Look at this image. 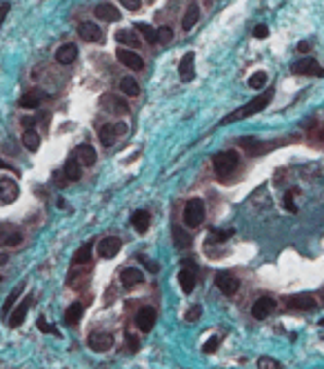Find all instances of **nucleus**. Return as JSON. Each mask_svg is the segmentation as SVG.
Instances as JSON below:
<instances>
[{
	"label": "nucleus",
	"instance_id": "nucleus-30",
	"mask_svg": "<svg viewBox=\"0 0 324 369\" xmlns=\"http://www.w3.org/2000/svg\"><path fill=\"white\" fill-rule=\"evenodd\" d=\"M115 138H118V133H115V127L113 124H105V127L100 129V142L105 147H111L115 142Z\"/></svg>",
	"mask_w": 324,
	"mask_h": 369
},
{
	"label": "nucleus",
	"instance_id": "nucleus-32",
	"mask_svg": "<svg viewBox=\"0 0 324 369\" xmlns=\"http://www.w3.org/2000/svg\"><path fill=\"white\" fill-rule=\"evenodd\" d=\"M82 318V305L80 302H73V305H69V309H67V314H65V320L69 325H75L78 320Z\"/></svg>",
	"mask_w": 324,
	"mask_h": 369
},
{
	"label": "nucleus",
	"instance_id": "nucleus-40",
	"mask_svg": "<svg viewBox=\"0 0 324 369\" xmlns=\"http://www.w3.org/2000/svg\"><path fill=\"white\" fill-rule=\"evenodd\" d=\"M138 260H140L142 265L146 267V271H151V274H158V262H155V260H151V258H146V256H138Z\"/></svg>",
	"mask_w": 324,
	"mask_h": 369
},
{
	"label": "nucleus",
	"instance_id": "nucleus-54",
	"mask_svg": "<svg viewBox=\"0 0 324 369\" xmlns=\"http://www.w3.org/2000/svg\"><path fill=\"white\" fill-rule=\"evenodd\" d=\"M7 262H9V256L7 253H0V265H7Z\"/></svg>",
	"mask_w": 324,
	"mask_h": 369
},
{
	"label": "nucleus",
	"instance_id": "nucleus-23",
	"mask_svg": "<svg viewBox=\"0 0 324 369\" xmlns=\"http://www.w3.org/2000/svg\"><path fill=\"white\" fill-rule=\"evenodd\" d=\"M65 176H67V180H80V178H82V164L78 163V158H75V156L67 160Z\"/></svg>",
	"mask_w": 324,
	"mask_h": 369
},
{
	"label": "nucleus",
	"instance_id": "nucleus-20",
	"mask_svg": "<svg viewBox=\"0 0 324 369\" xmlns=\"http://www.w3.org/2000/svg\"><path fill=\"white\" fill-rule=\"evenodd\" d=\"M75 58H78V47H75V44H62L56 51V60L60 62V65H71Z\"/></svg>",
	"mask_w": 324,
	"mask_h": 369
},
{
	"label": "nucleus",
	"instance_id": "nucleus-38",
	"mask_svg": "<svg viewBox=\"0 0 324 369\" xmlns=\"http://www.w3.org/2000/svg\"><path fill=\"white\" fill-rule=\"evenodd\" d=\"M257 369H280V363L275 358H271V356H262L257 360Z\"/></svg>",
	"mask_w": 324,
	"mask_h": 369
},
{
	"label": "nucleus",
	"instance_id": "nucleus-43",
	"mask_svg": "<svg viewBox=\"0 0 324 369\" xmlns=\"http://www.w3.org/2000/svg\"><path fill=\"white\" fill-rule=\"evenodd\" d=\"M284 207H287V209H288V211H291V213H295V211H297L295 203H293V194H291V191H288V194L284 196Z\"/></svg>",
	"mask_w": 324,
	"mask_h": 369
},
{
	"label": "nucleus",
	"instance_id": "nucleus-13",
	"mask_svg": "<svg viewBox=\"0 0 324 369\" xmlns=\"http://www.w3.org/2000/svg\"><path fill=\"white\" fill-rule=\"evenodd\" d=\"M18 194H20V189H18L16 180H11V178H0V200H2V203H13V200L18 198Z\"/></svg>",
	"mask_w": 324,
	"mask_h": 369
},
{
	"label": "nucleus",
	"instance_id": "nucleus-48",
	"mask_svg": "<svg viewBox=\"0 0 324 369\" xmlns=\"http://www.w3.org/2000/svg\"><path fill=\"white\" fill-rule=\"evenodd\" d=\"M127 342H129V349H131V351H138V338L133 336L131 331H127Z\"/></svg>",
	"mask_w": 324,
	"mask_h": 369
},
{
	"label": "nucleus",
	"instance_id": "nucleus-39",
	"mask_svg": "<svg viewBox=\"0 0 324 369\" xmlns=\"http://www.w3.org/2000/svg\"><path fill=\"white\" fill-rule=\"evenodd\" d=\"M171 38H173V31H171V27H160L158 29V42H171Z\"/></svg>",
	"mask_w": 324,
	"mask_h": 369
},
{
	"label": "nucleus",
	"instance_id": "nucleus-4",
	"mask_svg": "<svg viewBox=\"0 0 324 369\" xmlns=\"http://www.w3.org/2000/svg\"><path fill=\"white\" fill-rule=\"evenodd\" d=\"M120 247H122V240L115 238V236H107V238H102L100 243H98V253H100L102 258H107V260H111V258L118 256Z\"/></svg>",
	"mask_w": 324,
	"mask_h": 369
},
{
	"label": "nucleus",
	"instance_id": "nucleus-33",
	"mask_svg": "<svg viewBox=\"0 0 324 369\" xmlns=\"http://www.w3.org/2000/svg\"><path fill=\"white\" fill-rule=\"evenodd\" d=\"M89 260H91V245H82L73 253V265H87Z\"/></svg>",
	"mask_w": 324,
	"mask_h": 369
},
{
	"label": "nucleus",
	"instance_id": "nucleus-37",
	"mask_svg": "<svg viewBox=\"0 0 324 369\" xmlns=\"http://www.w3.org/2000/svg\"><path fill=\"white\" fill-rule=\"evenodd\" d=\"M38 105H40V96H38V93H25V96L20 98V107H22V109H36Z\"/></svg>",
	"mask_w": 324,
	"mask_h": 369
},
{
	"label": "nucleus",
	"instance_id": "nucleus-1",
	"mask_svg": "<svg viewBox=\"0 0 324 369\" xmlns=\"http://www.w3.org/2000/svg\"><path fill=\"white\" fill-rule=\"evenodd\" d=\"M271 98H273V89H269V91H264V93H262V96L253 98L251 102H247V105H244V107H240V109H235L233 114L224 116V118L220 120V124H231V123H238V120L249 118V116L257 114V111H262L266 105H269V102H271Z\"/></svg>",
	"mask_w": 324,
	"mask_h": 369
},
{
	"label": "nucleus",
	"instance_id": "nucleus-42",
	"mask_svg": "<svg viewBox=\"0 0 324 369\" xmlns=\"http://www.w3.org/2000/svg\"><path fill=\"white\" fill-rule=\"evenodd\" d=\"M20 243H22V234H20V231H11V234H9L7 245H9V247H16V245H20Z\"/></svg>",
	"mask_w": 324,
	"mask_h": 369
},
{
	"label": "nucleus",
	"instance_id": "nucleus-11",
	"mask_svg": "<svg viewBox=\"0 0 324 369\" xmlns=\"http://www.w3.org/2000/svg\"><path fill=\"white\" fill-rule=\"evenodd\" d=\"M287 307L295 311H311V309H315V300L309 293H295V296L287 298Z\"/></svg>",
	"mask_w": 324,
	"mask_h": 369
},
{
	"label": "nucleus",
	"instance_id": "nucleus-35",
	"mask_svg": "<svg viewBox=\"0 0 324 369\" xmlns=\"http://www.w3.org/2000/svg\"><path fill=\"white\" fill-rule=\"evenodd\" d=\"M266 82H269V76H266V71H255V74L249 78V87H251V89H262Z\"/></svg>",
	"mask_w": 324,
	"mask_h": 369
},
{
	"label": "nucleus",
	"instance_id": "nucleus-25",
	"mask_svg": "<svg viewBox=\"0 0 324 369\" xmlns=\"http://www.w3.org/2000/svg\"><path fill=\"white\" fill-rule=\"evenodd\" d=\"M115 40L118 42H122V44H127V47H140V38H138L133 31H129V29H120L118 34H115Z\"/></svg>",
	"mask_w": 324,
	"mask_h": 369
},
{
	"label": "nucleus",
	"instance_id": "nucleus-28",
	"mask_svg": "<svg viewBox=\"0 0 324 369\" xmlns=\"http://www.w3.org/2000/svg\"><path fill=\"white\" fill-rule=\"evenodd\" d=\"M198 18H200V9H198V4H189V9H186V13H184V18H182V27H184L186 31L191 29V27L198 22Z\"/></svg>",
	"mask_w": 324,
	"mask_h": 369
},
{
	"label": "nucleus",
	"instance_id": "nucleus-24",
	"mask_svg": "<svg viewBox=\"0 0 324 369\" xmlns=\"http://www.w3.org/2000/svg\"><path fill=\"white\" fill-rule=\"evenodd\" d=\"M240 145L242 147H247V151L251 156H255V154H264L266 151V145L264 142H260V140H255V138H240Z\"/></svg>",
	"mask_w": 324,
	"mask_h": 369
},
{
	"label": "nucleus",
	"instance_id": "nucleus-41",
	"mask_svg": "<svg viewBox=\"0 0 324 369\" xmlns=\"http://www.w3.org/2000/svg\"><path fill=\"white\" fill-rule=\"evenodd\" d=\"M38 327H40V331H42V333H51V331H53V333L58 336V331L47 323V318H44V316H40V318H38Z\"/></svg>",
	"mask_w": 324,
	"mask_h": 369
},
{
	"label": "nucleus",
	"instance_id": "nucleus-49",
	"mask_svg": "<svg viewBox=\"0 0 324 369\" xmlns=\"http://www.w3.org/2000/svg\"><path fill=\"white\" fill-rule=\"evenodd\" d=\"M311 49H313V42H309V40H302V42L297 44V51L300 53H309Z\"/></svg>",
	"mask_w": 324,
	"mask_h": 369
},
{
	"label": "nucleus",
	"instance_id": "nucleus-10",
	"mask_svg": "<svg viewBox=\"0 0 324 369\" xmlns=\"http://www.w3.org/2000/svg\"><path fill=\"white\" fill-rule=\"evenodd\" d=\"M136 325L142 333H149L155 325V309L153 307H142L136 316Z\"/></svg>",
	"mask_w": 324,
	"mask_h": 369
},
{
	"label": "nucleus",
	"instance_id": "nucleus-17",
	"mask_svg": "<svg viewBox=\"0 0 324 369\" xmlns=\"http://www.w3.org/2000/svg\"><path fill=\"white\" fill-rule=\"evenodd\" d=\"M96 16L100 18V20H105V22H118L120 20L118 7H113V4H109V2L98 4V7H96Z\"/></svg>",
	"mask_w": 324,
	"mask_h": 369
},
{
	"label": "nucleus",
	"instance_id": "nucleus-6",
	"mask_svg": "<svg viewBox=\"0 0 324 369\" xmlns=\"http://www.w3.org/2000/svg\"><path fill=\"white\" fill-rule=\"evenodd\" d=\"M293 74H304V76H324V69L318 65V60L313 58H304V60H297L291 65Z\"/></svg>",
	"mask_w": 324,
	"mask_h": 369
},
{
	"label": "nucleus",
	"instance_id": "nucleus-34",
	"mask_svg": "<svg viewBox=\"0 0 324 369\" xmlns=\"http://www.w3.org/2000/svg\"><path fill=\"white\" fill-rule=\"evenodd\" d=\"M107 105L111 107L113 114H127V111H129V105L118 96H109V98H107Z\"/></svg>",
	"mask_w": 324,
	"mask_h": 369
},
{
	"label": "nucleus",
	"instance_id": "nucleus-12",
	"mask_svg": "<svg viewBox=\"0 0 324 369\" xmlns=\"http://www.w3.org/2000/svg\"><path fill=\"white\" fill-rule=\"evenodd\" d=\"M115 56H118V60L122 62L124 67H129V69H133V71H138V69H142V67H144L142 58L138 56L136 51H131V49H122V47H120L118 51H115Z\"/></svg>",
	"mask_w": 324,
	"mask_h": 369
},
{
	"label": "nucleus",
	"instance_id": "nucleus-31",
	"mask_svg": "<svg viewBox=\"0 0 324 369\" xmlns=\"http://www.w3.org/2000/svg\"><path fill=\"white\" fill-rule=\"evenodd\" d=\"M136 29L140 31L142 36H144V40H146V42H151V44H153V42H158V29H153V27H151V25H146V22H138V25H136Z\"/></svg>",
	"mask_w": 324,
	"mask_h": 369
},
{
	"label": "nucleus",
	"instance_id": "nucleus-16",
	"mask_svg": "<svg viewBox=\"0 0 324 369\" xmlns=\"http://www.w3.org/2000/svg\"><path fill=\"white\" fill-rule=\"evenodd\" d=\"M75 158H78V163L82 164V167H91V164H96L98 156L91 145H80L78 149H75Z\"/></svg>",
	"mask_w": 324,
	"mask_h": 369
},
{
	"label": "nucleus",
	"instance_id": "nucleus-21",
	"mask_svg": "<svg viewBox=\"0 0 324 369\" xmlns=\"http://www.w3.org/2000/svg\"><path fill=\"white\" fill-rule=\"evenodd\" d=\"M178 283H180L182 291L184 293H193L195 289V274L191 269H182L180 274H178Z\"/></svg>",
	"mask_w": 324,
	"mask_h": 369
},
{
	"label": "nucleus",
	"instance_id": "nucleus-44",
	"mask_svg": "<svg viewBox=\"0 0 324 369\" xmlns=\"http://www.w3.org/2000/svg\"><path fill=\"white\" fill-rule=\"evenodd\" d=\"M253 36H255V38H266V36H269V27H266V25H255Z\"/></svg>",
	"mask_w": 324,
	"mask_h": 369
},
{
	"label": "nucleus",
	"instance_id": "nucleus-9",
	"mask_svg": "<svg viewBox=\"0 0 324 369\" xmlns=\"http://www.w3.org/2000/svg\"><path fill=\"white\" fill-rule=\"evenodd\" d=\"M78 36L82 40H87V42H100L102 40V29L100 25H96V22H80L78 25Z\"/></svg>",
	"mask_w": 324,
	"mask_h": 369
},
{
	"label": "nucleus",
	"instance_id": "nucleus-3",
	"mask_svg": "<svg viewBox=\"0 0 324 369\" xmlns=\"http://www.w3.org/2000/svg\"><path fill=\"white\" fill-rule=\"evenodd\" d=\"M182 220L186 227H200L204 220V203L200 198H191L184 205V213H182Z\"/></svg>",
	"mask_w": 324,
	"mask_h": 369
},
{
	"label": "nucleus",
	"instance_id": "nucleus-29",
	"mask_svg": "<svg viewBox=\"0 0 324 369\" xmlns=\"http://www.w3.org/2000/svg\"><path fill=\"white\" fill-rule=\"evenodd\" d=\"M22 145L27 147V149H31V151H36L40 147V136H38V131H34V129H27L25 133H22Z\"/></svg>",
	"mask_w": 324,
	"mask_h": 369
},
{
	"label": "nucleus",
	"instance_id": "nucleus-5",
	"mask_svg": "<svg viewBox=\"0 0 324 369\" xmlns=\"http://www.w3.org/2000/svg\"><path fill=\"white\" fill-rule=\"evenodd\" d=\"M113 347V336L111 333H105V331H96L89 336V349L91 351H98V354H105Z\"/></svg>",
	"mask_w": 324,
	"mask_h": 369
},
{
	"label": "nucleus",
	"instance_id": "nucleus-55",
	"mask_svg": "<svg viewBox=\"0 0 324 369\" xmlns=\"http://www.w3.org/2000/svg\"><path fill=\"white\" fill-rule=\"evenodd\" d=\"M4 167H7V164H4V163H2V158H0V169H4Z\"/></svg>",
	"mask_w": 324,
	"mask_h": 369
},
{
	"label": "nucleus",
	"instance_id": "nucleus-56",
	"mask_svg": "<svg viewBox=\"0 0 324 369\" xmlns=\"http://www.w3.org/2000/svg\"><path fill=\"white\" fill-rule=\"evenodd\" d=\"M320 325H322V327H324V318H320Z\"/></svg>",
	"mask_w": 324,
	"mask_h": 369
},
{
	"label": "nucleus",
	"instance_id": "nucleus-26",
	"mask_svg": "<svg viewBox=\"0 0 324 369\" xmlns=\"http://www.w3.org/2000/svg\"><path fill=\"white\" fill-rule=\"evenodd\" d=\"M120 89H122L124 96H138V93H140V84H138V80L131 78V76H124V78L120 80Z\"/></svg>",
	"mask_w": 324,
	"mask_h": 369
},
{
	"label": "nucleus",
	"instance_id": "nucleus-27",
	"mask_svg": "<svg viewBox=\"0 0 324 369\" xmlns=\"http://www.w3.org/2000/svg\"><path fill=\"white\" fill-rule=\"evenodd\" d=\"M173 243L178 249H189L191 247V236L186 234L182 227H173Z\"/></svg>",
	"mask_w": 324,
	"mask_h": 369
},
{
	"label": "nucleus",
	"instance_id": "nucleus-22",
	"mask_svg": "<svg viewBox=\"0 0 324 369\" xmlns=\"http://www.w3.org/2000/svg\"><path fill=\"white\" fill-rule=\"evenodd\" d=\"M131 225H133V229H136L138 234H144V231L149 229V211H144V209L136 211L131 216Z\"/></svg>",
	"mask_w": 324,
	"mask_h": 369
},
{
	"label": "nucleus",
	"instance_id": "nucleus-2",
	"mask_svg": "<svg viewBox=\"0 0 324 369\" xmlns=\"http://www.w3.org/2000/svg\"><path fill=\"white\" fill-rule=\"evenodd\" d=\"M240 163L238 151H220L213 156V171L217 178H229Z\"/></svg>",
	"mask_w": 324,
	"mask_h": 369
},
{
	"label": "nucleus",
	"instance_id": "nucleus-14",
	"mask_svg": "<svg viewBox=\"0 0 324 369\" xmlns=\"http://www.w3.org/2000/svg\"><path fill=\"white\" fill-rule=\"evenodd\" d=\"M31 302H34V298H31V296H27L25 300H22L20 305H18L16 309H13V314L9 316V325H11V327H20V325L25 323V318H27V311H29Z\"/></svg>",
	"mask_w": 324,
	"mask_h": 369
},
{
	"label": "nucleus",
	"instance_id": "nucleus-8",
	"mask_svg": "<svg viewBox=\"0 0 324 369\" xmlns=\"http://www.w3.org/2000/svg\"><path fill=\"white\" fill-rule=\"evenodd\" d=\"M273 309H275V300H273V298L262 296V298H257V300L253 302L251 314H253V318H255V320H264Z\"/></svg>",
	"mask_w": 324,
	"mask_h": 369
},
{
	"label": "nucleus",
	"instance_id": "nucleus-45",
	"mask_svg": "<svg viewBox=\"0 0 324 369\" xmlns=\"http://www.w3.org/2000/svg\"><path fill=\"white\" fill-rule=\"evenodd\" d=\"M122 2V7H127L129 11H138L140 9V0H120Z\"/></svg>",
	"mask_w": 324,
	"mask_h": 369
},
{
	"label": "nucleus",
	"instance_id": "nucleus-36",
	"mask_svg": "<svg viewBox=\"0 0 324 369\" xmlns=\"http://www.w3.org/2000/svg\"><path fill=\"white\" fill-rule=\"evenodd\" d=\"M233 236V229H211L209 231V240L211 243H224Z\"/></svg>",
	"mask_w": 324,
	"mask_h": 369
},
{
	"label": "nucleus",
	"instance_id": "nucleus-50",
	"mask_svg": "<svg viewBox=\"0 0 324 369\" xmlns=\"http://www.w3.org/2000/svg\"><path fill=\"white\" fill-rule=\"evenodd\" d=\"M113 127H115V133H118V136H124V133H127V123H115Z\"/></svg>",
	"mask_w": 324,
	"mask_h": 369
},
{
	"label": "nucleus",
	"instance_id": "nucleus-15",
	"mask_svg": "<svg viewBox=\"0 0 324 369\" xmlns=\"http://www.w3.org/2000/svg\"><path fill=\"white\" fill-rule=\"evenodd\" d=\"M120 280H122L124 287H133V285H140L144 280V271L138 269V267H127V269L120 271Z\"/></svg>",
	"mask_w": 324,
	"mask_h": 369
},
{
	"label": "nucleus",
	"instance_id": "nucleus-52",
	"mask_svg": "<svg viewBox=\"0 0 324 369\" xmlns=\"http://www.w3.org/2000/svg\"><path fill=\"white\" fill-rule=\"evenodd\" d=\"M182 265H184V269H191V271L198 269V265H195V262L191 260V258H184V260H182Z\"/></svg>",
	"mask_w": 324,
	"mask_h": 369
},
{
	"label": "nucleus",
	"instance_id": "nucleus-53",
	"mask_svg": "<svg viewBox=\"0 0 324 369\" xmlns=\"http://www.w3.org/2000/svg\"><path fill=\"white\" fill-rule=\"evenodd\" d=\"M22 124H25V127H27V129H29V127H31V124H34V118H22Z\"/></svg>",
	"mask_w": 324,
	"mask_h": 369
},
{
	"label": "nucleus",
	"instance_id": "nucleus-7",
	"mask_svg": "<svg viewBox=\"0 0 324 369\" xmlns=\"http://www.w3.org/2000/svg\"><path fill=\"white\" fill-rule=\"evenodd\" d=\"M216 287L220 289L222 293H226V296H233L240 289V280L235 278V276L226 274V271H220V274L216 276Z\"/></svg>",
	"mask_w": 324,
	"mask_h": 369
},
{
	"label": "nucleus",
	"instance_id": "nucleus-47",
	"mask_svg": "<svg viewBox=\"0 0 324 369\" xmlns=\"http://www.w3.org/2000/svg\"><path fill=\"white\" fill-rule=\"evenodd\" d=\"M216 349H217V338L213 336V338H209V340H207V345H204V351H207V354H213Z\"/></svg>",
	"mask_w": 324,
	"mask_h": 369
},
{
	"label": "nucleus",
	"instance_id": "nucleus-57",
	"mask_svg": "<svg viewBox=\"0 0 324 369\" xmlns=\"http://www.w3.org/2000/svg\"><path fill=\"white\" fill-rule=\"evenodd\" d=\"M322 338H324V336H322Z\"/></svg>",
	"mask_w": 324,
	"mask_h": 369
},
{
	"label": "nucleus",
	"instance_id": "nucleus-18",
	"mask_svg": "<svg viewBox=\"0 0 324 369\" xmlns=\"http://www.w3.org/2000/svg\"><path fill=\"white\" fill-rule=\"evenodd\" d=\"M193 60H195L193 51H189L182 56L180 65H178V74H180V78L184 80V82H189V80L193 78Z\"/></svg>",
	"mask_w": 324,
	"mask_h": 369
},
{
	"label": "nucleus",
	"instance_id": "nucleus-46",
	"mask_svg": "<svg viewBox=\"0 0 324 369\" xmlns=\"http://www.w3.org/2000/svg\"><path fill=\"white\" fill-rule=\"evenodd\" d=\"M200 309H202V307H198V305L191 307V309L186 311V320H189V323H191V320H198L200 318Z\"/></svg>",
	"mask_w": 324,
	"mask_h": 369
},
{
	"label": "nucleus",
	"instance_id": "nucleus-51",
	"mask_svg": "<svg viewBox=\"0 0 324 369\" xmlns=\"http://www.w3.org/2000/svg\"><path fill=\"white\" fill-rule=\"evenodd\" d=\"M7 13H9V4L4 2V4H0V25L4 22V18H7Z\"/></svg>",
	"mask_w": 324,
	"mask_h": 369
},
{
	"label": "nucleus",
	"instance_id": "nucleus-19",
	"mask_svg": "<svg viewBox=\"0 0 324 369\" xmlns=\"http://www.w3.org/2000/svg\"><path fill=\"white\" fill-rule=\"evenodd\" d=\"M25 280H20V283L16 285V287L11 289V293L7 296V300H4V305H2V318H9V314H11V309H13V305H16V300L20 298V293H22V289H25Z\"/></svg>",
	"mask_w": 324,
	"mask_h": 369
}]
</instances>
